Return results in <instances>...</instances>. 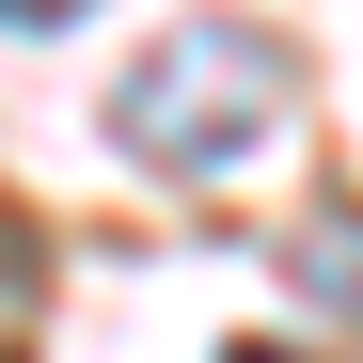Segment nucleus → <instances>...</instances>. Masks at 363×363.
I'll use <instances>...</instances> for the list:
<instances>
[{"mask_svg":"<svg viewBox=\"0 0 363 363\" xmlns=\"http://www.w3.org/2000/svg\"><path fill=\"white\" fill-rule=\"evenodd\" d=\"M284 48L269 32H237V16H190V32H158L127 79H111V143H127L143 174H237L269 127H284Z\"/></svg>","mask_w":363,"mask_h":363,"instance_id":"obj_1","label":"nucleus"},{"mask_svg":"<svg viewBox=\"0 0 363 363\" xmlns=\"http://www.w3.org/2000/svg\"><path fill=\"white\" fill-rule=\"evenodd\" d=\"M64 16H95V0H0V32H64Z\"/></svg>","mask_w":363,"mask_h":363,"instance_id":"obj_2","label":"nucleus"},{"mask_svg":"<svg viewBox=\"0 0 363 363\" xmlns=\"http://www.w3.org/2000/svg\"><path fill=\"white\" fill-rule=\"evenodd\" d=\"M221 363H300V347H221Z\"/></svg>","mask_w":363,"mask_h":363,"instance_id":"obj_3","label":"nucleus"}]
</instances>
